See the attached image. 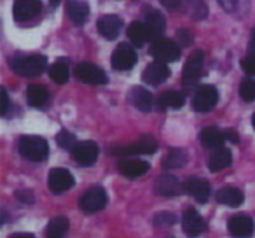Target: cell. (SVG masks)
I'll use <instances>...</instances> for the list:
<instances>
[{
  "label": "cell",
  "instance_id": "6da1fadb",
  "mask_svg": "<svg viewBox=\"0 0 255 238\" xmlns=\"http://www.w3.org/2000/svg\"><path fill=\"white\" fill-rule=\"evenodd\" d=\"M19 154L28 161L40 163V161H46L49 156V146L42 137L25 135L19 139Z\"/></svg>",
  "mask_w": 255,
  "mask_h": 238
},
{
  "label": "cell",
  "instance_id": "7a4b0ae2",
  "mask_svg": "<svg viewBox=\"0 0 255 238\" xmlns=\"http://www.w3.org/2000/svg\"><path fill=\"white\" fill-rule=\"evenodd\" d=\"M47 67V58L42 54H28V56H16L11 60V68L23 77H35L40 75Z\"/></svg>",
  "mask_w": 255,
  "mask_h": 238
},
{
  "label": "cell",
  "instance_id": "3957f363",
  "mask_svg": "<svg viewBox=\"0 0 255 238\" xmlns=\"http://www.w3.org/2000/svg\"><path fill=\"white\" fill-rule=\"evenodd\" d=\"M156 151H157V140L154 137H142V139L129 144V146L114 147V149H110V154L129 158V156H136V154H152Z\"/></svg>",
  "mask_w": 255,
  "mask_h": 238
},
{
  "label": "cell",
  "instance_id": "277c9868",
  "mask_svg": "<svg viewBox=\"0 0 255 238\" xmlns=\"http://www.w3.org/2000/svg\"><path fill=\"white\" fill-rule=\"evenodd\" d=\"M150 54H152L156 60L164 61V63H171V61H177L180 58V46L173 42L170 39H156L152 40V46H150Z\"/></svg>",
  "mask_w": 255,
  "mask_h": 238
},
{
  "label": "cell",
  "instance_id": "5b68a950",
  "mask_svg": "<svg viewBox=\"0 0 255 238\" xmlns=\"http://www.w3.org/2000/svg\"><path fill=\"white\" fill-rule=\"evenodd\" d=\"M107 205V193L103 188L95 186V188L88 189L84 195L79 200V207H81L82 212L86 214H95L98 210H102Z\"/></svg>",
  "mask_w": 255,
  "mask_h": 238
},
{
  "label": "cell",
  "instance_id": "8992f818",
  "mask_svg": "<svg viewBox=\"0 0 255 238\" xmlns=\"http://www.w3.org/2000/svg\"><path fill=\"white\" fill-rule=\"evenodd\" d=\"M219 102V91L213 86H201L192 96V109L196 112H210Z\"/></svg>",
  "mask_w": 255,
  "mask_h": 238
},
{
  "label": "cell",
  "instance_id": "52a82bcc",
  "mask_svg": "<svg viewBox=\"0 0 255 238\" xmlns=\"http://www.w3.org/2000/svg\"><path fill=\"white\" fill-rule=\"evenodd\" d=\"M72 158L77 161L82 167H91L95 165V161L98 160V146L93 140H84V142H77L70 149Z\"/></svg>",
  "mask_w": 255,
  "mask_h": 238
},
{
  "label": "cell",
  "instance_id": "ba28073f",
  "mask_svg": "<svg viewBox=\"0 0 255 238\" xmlns=\"http://www.w3.org/2000/svg\"><path fill=\"white\" fill-rule=\"evenodd\" d=\"M75 77L81 82L93 84V86H103L109 82L105 72L93 63H79L77 67H75Z\"/></svg>",
  "mask_w": 255,
  "mask_h": 238
},
{
  "label": "cell",
  "instance_id": "9c48e42d",
  "mask_svg": "<svg viewBox=\"0 0 255 238\" xmlns=\"http://www.w3.org/2000/svg\"><path fill=\"white\" fill-rule=\"evenodd\" d=\"M203 65H205V54L203 51H194L191 56L187 58L184 67V74H182V82L185 86H191L201 77L203 74Z\"/></svg>",
  "mask_w": 255,
  "mask_h": 238
},
{
  "label": "cell",
  "instance_id": "30bf717a",
  "mask_svg": "<svg viewBox=\"0 0 255 238\" xmlns=\"http://www.w3.org/2000/svg\"><path fill=\"white\" fill-rule=\"evenodd\" d=\"M74 184H75L74 175H72L67 168H53V170L49 172L47 186H49L51 193H54V195L68 191L70 188H74Z\"/></svg>",
  "mask_w": 255,
  "mask_h": 238
},
{
  "label": "cell",
  "instance_id": "8fae6325",
  "mask_svg": "<svg viewBox=\"0 0 255 238\" xmlns=\"http://www.w3.org/2000/svg\"><path fill=\"white\" fill-rule=\"evenodd\" d=\"M112 67L116 70H129L135 67L136 63V53L131 46L128 44H119L116 47V51L112 53V60H110Z\"/></svg>",
  "mask_w": 255,
  "mask_h": 238
},
{
  "label": "cell",
  "instance_id": "7c38bea8",
  "mask_svg": "<svg viewBox=\"0 0 255 238\" xmlns=\"http://www.w3.org/2000/svg\"><path fill=\"white\" fill-rule=\"evenodd\" d=\"M149 168H150V165L147 163V161L140 160V158H131V156L123 158V160H119V163H117V170L128 179L142 177V175H145L147 172H149Z\"/></svg>",
  "mask_w": 255,
  "mask_h": 238
},
{
  "label": "cell",
  "instance_id": "4fadbf2b",
  "mask_svg": "<svg viewBox=\"0 0 255 238\" xmlns=\"http://www.w3.org/2000/svg\"><path fill=\"white\" fill-rule=\"evenodd\" d=\"M154 191L163 198H175L182 193V184L175 175L163 174L154 182Z\"/></svg>",
  "mask_w": 255,
  "mask_h": 238
},
{
  "label": "cell",
  "instance_id": "5bb4252c",
  "mask_svg": "<svg viewBox=\"0 0 255 238\" xmlns=\"http://www.w3.org/2000/svg\"><path fill=\"white\" fill-rule=\"evenodd\" d=\"M227 228H229V233L233 237L238 238H247L252 237L255 231V223L252 217L243 216V214H238V216H233L227 223Z\"/></svg>",
  "mask_w": 255,
  "mask_h": 238
},
{
  "label": "cell",
  "instance_id": "9a60e30c",
  "mask_svg": "<svg viewBox=\"0 0 255 238\" xmlns=\"http://www.w3.org/2000/svg\"><path fill=\"white\" fill-rule=\"evenodd\" d=\"M184 189L189 193V196L196 200L199 203H206L210 198V193H212V188H210V182L206 179H199V177H191L185 181Z\"/></svg>",
  "mask_w": 255,
  "mask_h": 238
},
{
  "label": "cell",
  "instance_id": "2e32d148",
  "mask_svg": "<svg viewBox=\"0 0 255 238\" xmlns=\"http://www.w3.org/2000/svg\"><path fill=\"white\" fill-rule=\"evenodd\" d=\"M182 226H184L185 235H187V237H191V238L198 237V235H201V233H205V231H206L205 219H203V217L199 216L194 209L185 210L184 217H182Z\"/></svg>",
  "mask_w": 255,
  "mask_h": 238
},
{
  "label": "cell",
  "instance_id": "e0dca14e",
  "mask_svg": "<svg viewBox=\"0 0 255 238\" xmlns=\"http://www.w3.org/2000/svg\"><path fill=\"white\" fill-rule=\"evenodd\" d=\"M170 68L164 61H152L150 65H147V68L143 70V81L147 84H152V86H157L161 82H164L168 77H170Z\"/></svg>",
  "mask_w": 255,
  "mask_h": 238
},
{
  "label": "cell",
  "instance_id": "ac0fdd59",
  "mask_svg": "<svg viewBox=\"0 0 255 238\" xmlns=\"http://www.w3.org/2000/svg\"><path fill=\"white\" fill-rule=\"evenodd\" d=\"M42 9V4L39 0H16L12 5V16L18 21H25L33 16H37Z\"/></svg>",
  "mask_w": 255,
  "mask_h": 238
},
{
  "label": "cell",
  "instance_id": "d6986e66",
  "mask_svg": "<svg viewBox=\"0 0 255 238\" xmlns=\"http://www.w3.org/2000/svg\"><path fill=\"white\" fill-rule=\"evenodd\" d=\"M98 32L102 33L105 39L109 40H114L119 37L121 30H123L124 23L123 19L119 18V16H114V14H109V16H103V18H100L98 21Z\"/></svg>",
  "mask_w": 255,
  "mask_h": 238
},
{
  "label": "cell",
  "instance_id": "ffe728a7",
  "mask_svg": "<svg viewBox=\"0 0 255 238\" xmlns=\"http://www.w3.org/2000/svg\"><path fill=\"white\" fill-rule=\"evenodd\" d=\"M231 161H233V153H231L227 147H217V149H213V153L208 156V168L212 172H220L224 170V168H227L231 165Z\"/></svg>",
  "mask_w": 255,
  "mask_h": 238
},
{
  "label": "cell",
  "instance_id": "44dd1931",
  "mask_svg": "<svg viewBox=\"0 0 255 238\" xmlns=\"http://www.w3.org/2000/svg\"><path fill=\"white\" fill-rule=\"evenodd\" d=\"M199 140H201V144L206 149H217V147H222L226 144L227 133L215 128V126H210V128L203 130L201 135H199Z\"/></svg>",
  "mask_w": 255,
  "mask_h": 238
},
{
  "label": "cell",
  "instance_id": "7402d4cb",
  "mask_svg": "<svg viewBox=\"0 0 255 238\" xmlns=\"http://www.w3.org/2000/svg\"><path fill=\"white\" fill-rule=\"evenodd\" d=\"M129 102L142 112H150L154 105V98L150 95V91H147L145 88H133L129 91Z\"/></svg>",
  "mask_w": 255,
  "mask_h": 238
},
{
  "label": "cell",
  "instance_id": "603a6c76",
  "mask_svg": "<svg viewBox=\"0 0 255 238\" xmlns=\"http://www.w3.org/2000/svg\"><path fill=\"white\" fill-rule=\"evenodd\" d=\"M67 14L75 25H84L89 16V5L88 2L82 0H70L67 5Z\"/></svg>",
  "mask_w": 255,
  "mask_h": 238
},
{
  "label": "cell",
  "instance_id": "cb8c5ba5",
  "mask_svg": "<svg viewBox=\"0 0 255 238\" xmlns=\"http://www.w3.org/2000/svg\"><path fill=\"white\" fill-rule=\"evenodd\" d=\"M245 200V195L241 189L238 188H233V186H227V188H222L219 193H217V202L222 203V205H227V207H240Z\"/></svg>",
  "mask_w": 255,
  "mask_h": 238
},
{
  "label": "cell",
  "instance_id": "d4e9b609",
  "mask_svg": "<svg viewBox=\"0 0 255 238\" xmlns=\"http://www.w3.org/2000/svg\"><path fill=\"white\" fill-rule=\"evenodd\" d=\"M26 100L35 109H42L49 103V91L40 84H32L26 89Z\"/></svg>",
  "mask_w": 255,
  "mask_h": 238
},
{
  "label": "cell",
  "instance_id": "484cf974",
  "mask_svg": "<svg viewBox=\"0 0 255 238\" xmlns=\"http://www.w3.org/2000/svg\"><path fill=\"white\" fill-rule=\"evenodd\" d=\"M128 37H129V40H131L136 47H142L147 40L152 39L147 25L145 23H140V21H133L131 25L128 26Z\"/></svg>",
  "mask_w": 255,
  "mask_h": 238
},
{
  "label": "cell",
  "instance_id": "4316f807",
  "mask_svg": "<svg viewBox=\"0 0 255 238\" xmlns=\"http://www.w3.org/2000/svg\"><path fill=\"white\" fill-rule=\"evenodd\" d=\"M145 25H147V28H149L152 40H156V39H161V35H163L166 21H164V16L161 14L159 11H149L145 16Z\"/></svg>",
  "mask_w": 255,
  "mask_h": 238
},
{
  "label": "cell",
  "instance_id": "83f0119b",
  "mask_svg": "<svg viewBox=\"0 0 255 238\" xmlns=\"http://www.w3.org/2000/svg\"><path fill=\"white\" fill-rule=\"evenodd\" d=\"M187 153L184 149H171L166 156L163 158V168L164 170H175V168H182L187 163Z\"/></svg>",
  "mask_w": 255,
  "mask_h": 238
},
{
  "label": "cell",
  "instance_id": "f1b7e54d",
  "mask_svg": "<svg viewBox=\"0 0 255 238\" xmlns=\"http://www.w3.org/2000/svg\"><path fill=\"white\" fill-rule=\"evenodd\" d=\"M159 109H180L185 103V96L180 91H166L157 98Z\"/></svg>",
  "mask_w": 255,
  "mask_h": 238
},
{
  "label": "cell",
  "instance_id": "f546056e",
  "mask_svg": "<svg viewBox=\"0 0 255 238\" xmlns=\"http://www.w3.org/2000/svg\"><path fill=\"white\" fill-rule=\"evenodd\" d=\"M68 231V219L63 216L54 217L49 221L46 230V238H63L65 233Z\"/></svg>",
  "mask_w": 255,
  "mask_h": 238
},
{
  "label": "cell",
  "instance_id": "4dcf8cb0",
  "mask_svg": "<svg viewBox=\"0 0 255 238\" xmlns=\"http://www.w3.org/2000/svg\"><path fill=\"white\" fill-rule=\"evenodd\" d=\"M185 11L196 21H201L208 16V9L203 4V0H185Z\"/></svg>",
  "mask_w": 255,
  "mask_h": 238
},
{
  "label": "cell",
  "instance_id": "1f68e13d",
  "mask_svg": "<svg viewBox=\"0 0 255 238\" xmlns=\"http://www.w3.org/2000/svg\"><path fill=\"white\" fill-rule=\"evenodd\" d=\"M219 4L222 5V9L231 12V14L243 16V14H247L250 0H219Z\"/></svg>",
  "mask_w": 255,
  "mask_h": 238
},
{
  "label": "cell",
  "instance_id": "d6a6232c",
  "mask_svg": "<svg viewBox=\"0 0 255 238\" xmlns=\"http://www.w3.org/2000/svg\"><path fill=\"white\" fill-rule=\"evenodd\" d=\"M68 75H70V72H68L67 63H63V61H58L49 68L51 81H54L56 84H65L68 81Z\"/></svg>",
  "mask_w": 255,
  "mask_h": 238
},
{
  "label": "cell",
  "instance_id": "836d02e7",
  "mask_svg": "<svg viewBox=\"0 0 255 238\" xmlns=\"http://www.w3.org/2000/svg\"><path fill=\"white\" fill-rule=\"evenodd\" d=\"M240 95L245 102H254L255 100V81L252 77L245 79L240 86Z\"/></svg>",
  "mask_w": 255,
  "mask_h": 238
},
{
  "label": "cell",
  "instance_id": "e575fe53",
  "mask_svg": "<svg viewBox=\"0 0 255 238\" xmlns=\"http://www.w3.org/2000/svg\"><path fill=\"white\" fill-rule=\"evenodd\" d=\"M175 223H177V217L171 212H159V214H156L152 219V224L157 228H170V226H173Z\"/></svg>",
  "mask_w": 255,
  "mask_h": 238
},
{
  "label": "cell",
  "instance_id": "d590c367",
  "mask_svg": "<svg viewBox=\"0 0 255 238\" xmlns=\"http://www.w3.org/2000/svg\"><path fill=\"white\" fill-rule=\"evenodd\" d=\"M56 142H58V146L63 147V149H72V147L77 144V139H75L74 133L67 132V130H61L56 135Z\"/></svg>",
  "mask_w": 255,
  "mask_h": 238
},
{
  "label": "cell",
  "instance_id": "8d00e7d4",
  "mask_svg": "<svg viewBox=\"0 0 255 238\" xmlns=\"http://www.w3.org/2000/svg\"><path fill=\"white\" fill-rule=\"evenodd\" d=\"M241 68L250 75L255 74V53H248L247 56L241 60Z\"/></svg>",
  "mask_w": 255,
  "mask_h": 238
},
{
  "label": "cell",
  "instance_id": "74e56055",
  "mask_svg": "<svg viewBox=\"0 0 255 238\" xmlns=\"http://www.w3.org/2000/svg\"><path fill=\"white\" fill-rule=\"evenodd\" d=\"M14 196H16V200H19V202H23V203H33V193L32 191H28V189H19V191H16L14 193Z\"/></svg>",
  "mask_w": 255,
  "mask_h": 238
},
{
  "label": "cell",
  "instance_id": "f35d334b",
  "mask_svg": "<svg viewBox=\"0 0 255 238\" xmlns=\"http://www.w3.org/2000/svg\"><path fill=\"white\" fill-rule=\"evenodd\" d=\"M177 37H178V40H180L182 46H191V42H192V35H191V32H189V30L180 28V30H178V32H177Z\"/></svg>",
  "mask_w": 255,
  "mask_h": 238
},
{
  "label": "cell",
  "instance_id": "ab89813d",
  "mask_svg": "<svg viewBox=\"0 0 255 238\" xmlns=\"http://www.w3.org/2000/svg\"><path fill=\"white\" fill-rule=\"evenodd\" d=\"M0 96H2V109H0V114H2V116H7V110H9V96H7V91H5V89H2Z\"/></svg>",
  "mask_w": 255,
  "mask_h": 238
},
{
  "label": "cell",
  "instance_id": "60d3db41",
  "mask_svg": "<svg viewBox=\"0 0 255 238\" xmlns=\"http://www.w3.org/2000/svg\"><path fill=\"white\" fill-rule=\"evenodd\" d=\"M159 2L166 9H170V11H175V9H178V7H180V4H182V0H159Z\"/></svg>",
  "mask_w": 255,
  "mask_h": 238
},
{
  "label": "cell",
  "instance_id": "b9f144b4",
  "mask_svg": "<svg viewBox=\"0 0 255 238\" xmlns=\"http://www.w3.org/2000/svg\"><path fill=\"white\" fill-rule=\"evenodd\" d=\"M226 133H227V140H229V142H233V144L240 142V137H238L234 132H226Z\"/></svg>",
  "mask_w": 255,
  "mask_h": 238
},
{
  "label": "cell",
  "instance_id": "7bdbcfd3",
  "mask_svg": "<svg viewBox=\"0 0 255 238\" xmlns=\"http://www.w3.org/2000/svg\"><path fill=\"white\" fill-rule=\"evenodd\" d=\"M9 238H35L32 233H14V235H11Z\"/></svg>",
  "mask_w": 255,
  "mask_h": 238
},
{
  "label": "cell",
  "instance_id": "ee69618b",
  "mask_svg": "<svg viewBox=\"0 0 255 238\" xmlns=\"http://www.w3.org/2000/svg\"><path fill=\"white\" fill-rule=\"evenodd\" d=\"M49 4L53 5V7H56V5L60 4V0H49Z\"/></svg>",
  "mask_w": 255,
  "mask_h": 238
},
{
  "label": "cell",
  "instance_id": "f6af8a7d",
  "mask_svg": "<svg viewBox=\"0 0 255 238\" xmlns=\"http://www.w3.org/2000/svg\"><path fill=\"white\" fill-rule=\"evenodd\" d=\"M252 40H254V44H255V28H254V32H252Z\"/></svg>",
  "mask_w": 255,
  "mask_h": 238
},
{
  "label": "cell",
  "instance_id": "bcb514c9",
  "mask_svg": "<svg viewBox=\"0 0 255 238\" xmlns=\"http://www.w3.org/2000/svg\"><path fill=\"white\" fill-rule=\"evenodd\" d=\"M252 123H254V128H255V114H254V117H252Z\"/></svg>",
  "mask_w": 255,
  "mask_h": 238
},
{
  "label": "cell",
  "instance_id": "7dc6e473",
  "mask_svg": "<svg viewBox=\"0 0 255 238\" xmlns=\"http://www.w3.org/2000/svg\"><path fill=\"white\" fill-rule=\"evenodd\" d=\"M170 238H173V237H170Z\"/></svg>",
  "mask_w": 255,
  "mask_h": 238
}]
</instances>
